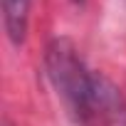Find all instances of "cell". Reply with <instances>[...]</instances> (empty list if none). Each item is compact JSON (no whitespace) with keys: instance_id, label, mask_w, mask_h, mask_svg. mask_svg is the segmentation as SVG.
Instances as JSON below:
<instances>
[{"instance_id":"6da1fadb","label":"cell","mask_w":126,"mask_h":126,"mask_svg":"<svg viewBox=\"0 0 126 126\" xmlns=\"http://www.w3.org/2000/svg\"><path fill=\"white\" fill-rule=\"evenodd\" d=\"M45 64L49 82L59 92V96L67 101V106L87 124L89 121V106H92V94H94V77L74 47L72 40L57 37L49 42L45 52Z\"/></svg>"},{"instance_id":"7a4b0ae2","label":"cell","mask_w":126,"mask_h":126,"mask_svg":"<svg viewBox=\"0 0 126 126\" xmlns=\"http://www.w3.org/2000/svg\"><path fill=\"white\" fill-rule=\"evenodd\" d=\"M3 20L13 45H20L27 35L30 22V0H3Z\"/></svg>"},{"instance_id":"3957f363","label":"cell","mask_w":126,"mask_h":126,"mask_svg":"<svg viewBox=\"0 0 126 126\" xmlns=\"http://www.w3.org/2000/svg\"><path fill=\"white\" fill-rule=\"evenodd\" d=\"M74 3H82V0H74Z\"/></svg>"}]
</instances>
